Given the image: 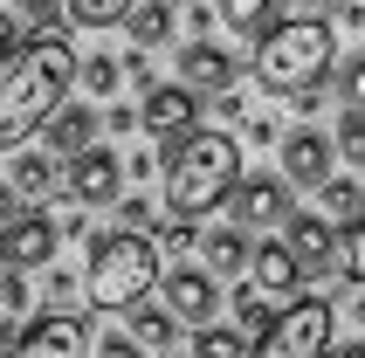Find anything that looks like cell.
Listing matches in <instances>:
<instances>
[{
    "mask_svg": "<svg viewBox=\"0 0 365 358\" xmlns=\"http://www.w3.org/2000/svg\"><path fill=\"white\" fill-rule=\"evenodd\" d=\"M7 7H21V14H35V21H48V28H56V0H7Z\"/></svg>",
    "mask_w": 365,
    "mask_h": 358,
    "instance_id": "cell-34",
    "label": "cell"
},
{
    "mask_svg": "<svg viewBox=\"0 0 365 358\" xmlns=\"http://www.w3.org/2000/svg\"><path fill=\"white\" fill-rule=\"evenodd\" d=\"M138 124L159 138V152H165V145H180L186 131H200V97L180 90V83H152L145 103H138Z\"/></svg>",
    "mask_w": 365,
    "mask_h": 358,
    "instance_id": "cell-8",
    "label": "cell"
},
{
    "mask_svg": "<svg viewBox=\"0 0 365 358\" xmlns=\"http://www.w3.org/2000/svg\"><path fill=\"white\" fill-rule=\"evenodd\" d=\"M159 173H165V220H207L242 186V138L186 131L180 145L159 152Z\"/></svg>",
    "mask_w": 365,
    "mask_h": 358,
    "instance_id": "cell-2",
    "label": "cell"
},
{
    "mask_svg": "<svg viewBox=\"0 0 365 358\" xmlns=\"http://www.w3.org/2000/svg\"><path fill=\"white\" fill-rule=\"evenodd\" d=\"M338 97H345V111H365V56H351L338 69Z\"/></svg>",
    "mask_w": 365,
    "mask_h": 358,
    "instance_id": "cell-29",
    "label": "cell"
},
{
    "mask_svg": "<svg viewBox=\"0 0 365 358\" xmlns=\"http://www.w3.org/2000/svg\"><path fill=\"white\" fill-rule=\"evenodd\" d=\"M338 269H345V282H359V290H365V214L338 235Z\"/></svg>",
    "mask_w": 365,
    "mask_h": 358,
    "instance_id": "cell-26",
    "label": "cell"
},
{
    "mask_svg": "<svg viewBox=\"0 0 365 358\" xmlns=\"http://www.w3.org/2000/svg\"><path fill=\"white\" fill-rule=\"evenodd\" d=\"M324 358H365V338H345V344H331Z\"/></svg>",
    "mask_w": 365,
    "mask_h": 358,
    "instance_id": "cell-37",
    "label": "cell"
},
{
    "mask_svg": "<svg viewBox=\"0 0 365 358\" xmlns=\"http://www.w3.org/2000/svg\"><path fill=\"white\" fill-rule=\"evenodd\" d=\"M235 324H242V331H255V338H262L269 324H276V310H269V297H255V290H242V297H235Z\"/></svg>",
    "mask_w": 365,
    "mask_h": 358,
    "instance_id": "cell-28",
    "label": "cell"
},
{
    "mask_svg": "<svg viewBox=\"0 0 365 358\" xmlns=\"http://www.w3.org/2000/svg\"><path fill=\"white\" fill-rule=\"evenodd\" d=\"M200 255H207V276H235V269H248V235L235 220H221L200 235Z\"/></svg>",
    "mask_w": 365,
    "mask_h": 358,
    "instance_id": "cell-19",
    "label": "cell"
},
{
    "mask_svg": "<svg viewBox=\"0 0 365 358\" xmlns=\"http://www.w3.org/2000/svg\"><path fill=\"white\" fill-rule=\"evenodd\" d=\"M331 152H345L351 165H365V111H338V131H331Z\"/></svg>",
    "mask_w": 365,
    "mask_h": 358,
    "instance_id": "cell-27",
    "label": "cell"
},
{
    "mask_svg": "<svg viewBox=\"0 0 365 358\" xmlns=\"http://www.w3.org/2000/svg\"><path fill=\"white\" fill-rule=\"evenodd\" d=\"M7 193H14L21 214H41V200H56V159H41V152H21V159H7Z\"/></svg>",
    "mask_w": 365,
    "mask_h": 358,
    "instance_id": "cell-16",
    "label": "cell"
},
{
    "mask_svg": "<svg viewBox=\"0 0 365 358\" xmlns=\"http://www.w3.org/2000/svg\"><path fill=\"white\" fill-rule=\"evenodd\" d=\"M283 248H289V262H297L304 276L338 269V227H331L324 214H289L283 220Z\"/></svg>",
    "mask_w": 365,
    "mask_h": 358,
    "instance_id": "cell-11",
    "label": "cell"
},
{
    "mask_svg": "<svg viewBox=\"0 0 365 358\" xmlns=\"http://www.w3.org/2000/svg\"><path fill=\"white\" fill-rule=\"evenodd\" d=\"M317 193H324V214L331 220H359L365 214V186H359V179H338V173H331Z\"/></svg>",
    "mask_w": 365,
    "mask_h": 358,
    "instance_id": "cell-22",
    "label": "cell"
},
{
    "mask_svg": "<svg viewBox=\"0 0 365 358\" xmlns=\"http://www.w3.org/2000/svg\"><path fill=\"white\" fill-rule=\"evenodd\" d=\"M83 352H90V324L76 310H48V317H35L21 331V344L7 358H83Z\"/></svg>",
    "mask_w": 365,
    "mask_h": 358,
    "instance_id": "cell-10",
    "label": "cell"
},
{
    "mask_svg": "<svg viewBox=\"0 0 365 358\" xmlns=\"http://www.w3.org/2000/svg\"><path fill=\"white\" fill-rule=\"evenodd\" d=\"M331 62H338V28L317 14L276 21L262 41H255V83L269 97H297V90H324Z\"/></svg>",
    "mask_w": 365,
    "mask_h": 358,
    "instance_id": "cell-3",
    "label": "cell"
},
{
    "mask_svg": "<svg viewBox=\"0 0 365 358\" xmlns=\"http://www.w3.org/2000/svg\"><path fill=\"white\" fill-rule=\"evenodd\" d=\"M56 248H62V227L48 214H14L0 227V269L7 276H28L41 262H56Z\"/></svg>",
    "mask_w": 365,
    "mask_h": 358,
    "instance_id": "cell-6",
    "label": "cell"
},
{
    "mask_svg": "<svg viewBox=\"0 0 365 358\" xmlns=\"http://www.w3.org/2000/svg\"><path fill=\"white\" fill-rule=\"evenodd\" d=\"M124 35H131V48H159L165 35H173V0H138L131 14H124Z\"/></svg>",
    "mask_w": 365,
    "mask_h": 358,
    "instance_id": "cell-20",
    "label": "cell"
},
{
    "mask_svg": "<svg viewBox=\"0 0 365 358\" xmlns=\"http://www.w3.org/2000/svg\"><path fill=\"white\" fill-rule=\"evenodd\" d=\"M14 214H21V207H14V193H7V179H0V227H7Z\"/></svg>",
    "mask_w": 365,
    "mask_h": 358,
    "instance_id": "cell-39",
    "label": "cell"
},
{
    "mask_svg": "<svg viewBox=\"0 0 365 358\" xmlns=\"http://www.w3.org/2000/svg\"><path fill=\"white\" fill-rule=\"evenodd\" d=\"M283 145V186H324L331 179V165H338V152H331V138L324 131H289V138H276Z\"/></svg>",
    "mask_w": 365,
    "mask_h": 358,
    "instance_id": "cell-12",
    "label": "cell"
},
{
    "mask_svg": "<svg viewBox=\"0 0 365 358\" xmlns=\"http://www.w3.org/2000/svg\"><path fill=\"white\" fill-rule=\"evenodd\" d=\"M118 220H124V235H145V227H152V200H145V193H124L118 200Z\"/></svg>",
    "mask_w": 365,
    "mask_h": 358,
    "instance_id": "cell-30",
    "label": "cell"
},
{
    "mask_svg": "<svg viewBox=\"0 0 365 358\" xmlns=\"http://www.w3.org/2000/svg\"><path fill=\"white\" fill-rule=\"evenodd\" d=\"M186 358H248V338L227 331V324H207V331H193V352Z\"/></svg>",
    "mask_w": 365,
    "mask_h": 358,
    "instance_id": "cell-23",
    "label": "cell"
},
{
    "mask_svg": "<svg viewBox=\"0 0 365 358\" xmlns=\"http://www.w3.org/2000/svg\"><path fill=\"white\" fill-rule=\"evenodd\" d=\"M0 303H7V317H14L21 303H28V282H21V276H7V269H0Z\"/></svg>",
    "mask_w": 365,
    "mask_h": 358,
    "instance_id": "cell-33",
    "label": "cell"
},
{
    "mask_svg": "<svg viewBox=\"0 0 365 358\" xmlns=\"http://www.w3.org/2000/svg\"><path fill=\"white\" fill-rule=\"evenodd\" d=\"M69 297H76V282H69V276H62V269H56V276H48V303H56V310H62V303H69Z\"/></svg>",
    "mask_w": 365,
    "mask_h": 358,
    "instance_id": "cell-36",
    "label": "cell"
},
{
    "mask_svg": "<svg viewBox=\"0 0 365 358\" xmlns=\"http://www.w3.org/2000/svg\"><path fill=\"white\" fill-rule=\"evenodd\" d=\"M351 317H359V331H365V297H359V303H351Z\"/></svg>",
    "mask_w": 365,
    "mask_h": 358,
    "instance_id": "cell-41",
    "label": "cell"
},
{
    "mask_svg": "<svg viewBox=\"0 0 365 358\" xmlns=\"http://www.w3.org/2000/svg\"><path fill=\"white\" fill-rule=\"evenodd\" d=\"M159 310L173 324H193V331H207L214 324V310H221V290H214V276L207 269H165L159 276Z\"/></svg>",
    "mask_w": 365,
    "mask_h": 358,
    "instance_id": "cell-9",
    "label": "cell"
},
{
    "mask_svg": "<svg viewBox=\"0 0 365 358\" xmlns=\"http://www.w3.org/2000/svg\"><path fill=\"white\" fill-rule=\"evenodd\" d=\"M152 248H193V220H159V235H152Z\"/></svg>",
    "mask_w": 365,
    "mask_h": 358,
    "instance_id": "cell-31",
    "label": "cell"
},
{
    "mask_svg": "<svg viewBox=\"0 0 365 358\" xmlns=\"http://www.w3.org/2000/svg\"><path fill=\"white\" fill-rule=\"evenodd\" d=\"M331 352V297H289L248 358H324Z\"/></svg>",
    "mask_w": 365,
    "mask_h": 358,
    "instance_id": "cell-5",
    "label": "cell"
},
{
    "mask_svg": "<svg viewBox=\"0 0 365 358\" xmlns=\"http://www.w3.org/2000/svg\"><path fill=\"white\" fill-rule=\"evenodd\" d=\"M97 358H145V352L124 338V331H110V338H97Z\"/></svg>",
    "mask_w": 365,
    "mask_h": 358,
    "instance_id": "cell-32",
    "label": "cell"
},
{
    "mask_svg": "<svg viewBox=\"0 0 365 358\" xmlns=\"http://www.w3.org/2000/svg\"><path fill=\"white\" fill-rule=\"evenodd\" d=\"M159 248L152 235H124V227H103L90 241V269H83V290L97 310H138L152 290H159Z\"/></svg>",
    "mask_w": 365,
    "mask_h": 358,
    "instance_id": "cell-4",
    "label": "cell"
},
{
    "mask_svg": "<svg viewBox=\"0 0 365 358\" xmlns=\"http://www.w3.org/2000/svg\"><path fill=\"white\" fill-rule=\"evenodd\" d=\"M297 282H304V269L289 262L283 241H248V290L255 297H297Z\"/></svg>",
    "mask_w": 365,
    "mask_h": 358,
    "instance_id": "cell-13",
    "label": "cell"
},
{
    "mask_svg": "<svg viewBox=\"0 0 365 358\" xmlns=\"http://www.w3.org/2000/svg\"><path fill=\"white\" fill-rule=\"evenodd\" d=\"M173 331H180V324L165 317L159 303H138V310H131V331H124V338L138 344V352H165V344H173Z\"/></svg>",
    "mask_w": 365,
    "mask_h": 358,
    "instance_id": "cell-21",
    "label": "cell"
},
{
    "mask_svg": "<svg viewBox=\"0 0 365 358\" xmlns=\"http://www.w3.org/2000/svg\"><path fill=\"white\" fill-rule=\"evenodd\" d=\"M14 48H21V35H14V21L0 14V69H7V62H14Z\"/></svg>",
    "mask_w": 365,
    "mask_h": 358,
    "instance_id": "cell-35",
    "label": "cell"
},
{
    "mask_svg": "<svg viewBox=\"0 0 365 358\" xmlns=\"http://www.w3.org/2000/svg\"><path fill=\"white\" fill-rule=\"evenodd\" d=\"M41 138H48V152H56V159H83V152H90V138H97V111H90V103H62L56 118L41 124Z\"/></svg>",
    "mask_w": 365,
    "mask_h": 358,
    "instance_id": "cell-17",
    "label": "cell"
},
{
    "mask_svg": "<svg viewBox=\"0 0 365 358\" xmlns=\"http://www.w3.org/2000/svg\"><path fill=\"white\" fill-rule=\"evenodd\" d=\"M227 214H235V227H283L289 214H297V193L283 186V173H242V186H235V200H227Z\"/></svg>",
    "mask_w": 365,
    "mask_h": 358,
    "instance_id": "cell-7",
    "label": "cell"
},
{
    "mask_svg": "<svg viewBox=\"0 0 365 358\" xmlns=\"http://www.w3.org/2000/svg\"><path fill=\"white\" fill-rule=\"evenodd\" d=\"M138 7V0H69V21L76 28H110V21H124Z\"/></svg>",
    "mask_w": 365,
    "mask_h": 358,
    "instance_id": "cell-25",
    "label": "cell"
},
{
    "mask_svg": "<svg viewBox=\"0 0 365 358\" xmlns=\"http://www.w3.org/2000/svg\"><path fill=\"white\" fill-rule=\"evenodd\" d=\"M69 83H76V48H69V35H35L21 41L14 62L0 69V152H14L28 131H41V124L56 118L62 103H69Z\"/></svg>",
    "mask_w": 365,
    "mask_h": 358,
    "instance_id": "cell-1",
    "label": "cell"
},
{
    "mask_svg": "<svg viewBox=\"0 0 365 358\" xmlns=\"http://www.w3.org/2000/svg\"><path fill=\"white\" fill-rule=\"evenodd\" d=\"M118 56H90V62H76V90H90V97H118Z\"/></svg>",
    "mask_w": 365,
    "mask_h": 358,
    "instance_id": "cell-24",
    "label": "cell"
},
{
    "mask_svg": "<svg viewBox=\"0 0 365 358\" xmlns=\"http://www.w3.org/2000/svg\"><path fill=\"white\" fill-rule=\"evenodd\" d=\"M118 179H124V165H118V152H83V159H69V200H83V207H110L118 200Z\"/></svg>",
    "mask_w": 365,
    "mask_h": 358,
    "instance_id": "cell-15",
    "label": "cell"
},
{
    "mask_svg": "<svg viewBox=\"0 0 365 358\" xmlns=\"http://www.w3.org/2000/svg\"><path fill=\"white\" fill-rule=\"evenodd\" d=\"M14 344H21V331H14V317H0V358L14 352Z\"/></svg>",
    "mask_w": 365,
    "mask_h": 358,
    "instance_id": "cell-38",
    "label": "cell"
},
{
    "mask_svg": "<svg viewBox=\"0 0 365 358\" xmlns=\"http://www.w3.org/2000/svg\"><path fill=\"white\" fill-rule=\"evenodd\" d=\"M180 90H193V97H200V90H235V56H227L221 41H186L180 48Z\"/></svg>",
    "mask_w": 365,
    "mask_h": 358,
    "instance_id": "cell-14",
    "label": "cell"
},
{
    "mask_svg": "<svg viewBox=\"0 0 365 358\" xmlns=\"http://www.w3.org/2000/svg\"><path fill=\"white\" fill-rule=\"evenodd\" d=\"M331 7H338V0H304V14H317V21H324Z\"/></svg>",
    "mask_w": 365,
    "mask_h": 358,
    "instance_id": "cell-40",
    "label": "cell"
},
{
    "mask_svg": "<svg viewBox=\"0 0 365 358\" xmlns=\"http://www.w3.org/2000/svg\"><path fill=\"white\" fill-rule=\"evenodd\" d=\"M214 21H221L227 35H242V41H262L283 14H276V0H214Z\"/></svg>",
    "mask_w": 365,
    "mask_h": 358,
    "instance_id": "cell-18",
    "label": "cell"
}]
</instances>
